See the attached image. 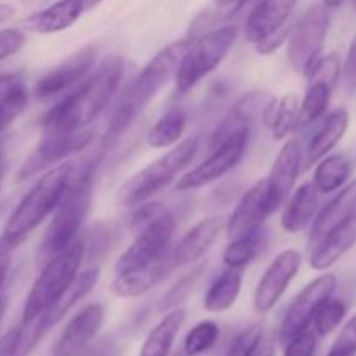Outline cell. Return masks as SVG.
<instances>
[{
	"label": "cell",
	"instance_id": "obj_1",
	"mask_svg": "<svg viewBox=\"0 0 356 356\" xmlns=\"http://www.w3.org/2000/svg\"><path fill=\"white\" fill-rule=\"evenodd\" d=\"M124 59L111 54L96 72L80 80L79 86L61 97L42 120V134H72L89 127L108 106L120 86Z\"/></svg>",
	"mask_w": 356,
	"mask_h": 356
},
{
	"label": "cell",
	"instance_id": "obj_2",
	"mask_svg": "<svg viewBox=\"0 0 356 356\" xmlns=\"http://www.w3.org/2000/svg\"><path fill=\"white\" fill-rule=\"evenodd\" d=\"M101 156H103V148L86 156L80 165L73 163L68 188L58 207L54 209V216L38 243L37 264L40 268L80 236V228L90 211L94 176Z\"/></svg>",
	"mask_w": 356,
	"mask_h": 356
},
{
	"label": "cell",
	"instance_id": "obj_3",
	"mask_svg": "<svg viewBox=\"0 0 356 356\" xmlns=\"http://www.w3.org/2000/svg\"><path fill=\"white\" fill-rule=\"evenodd\" d=\"M190 42L191 38H181V40L172 42L149 59L148 65L141 70L138 79L134 80V83L129 87L125 96L118 103L110 125H108L104 143L110 145L115 139L120 138L131 127L132 122L139 117V113L145 110L146 104L159 94V90L167 86L170 79L176 76L179 63Z\"/></svg>",
	"mask_w": 356,
	"mask_h": 356
},
{
	"label": "cell",
	"instance_id": "obj_4",
	"mask_svg": "<svg viewBox=\"0 0 356 356\" xmlns=\"http://www.w3.org/2000/svg\"><path fill=\"white\" fill-rule=\"evenodd\" d=\"M72 170L73 162H61L51 167L21 198L7 219L0 236L10 249L19 245L40 222L54 212L68 188Z\"/></svg>",
	"mask_w": 356,
	"mask_h": 356
},
{
	"label": "cell",
	"instance_id": "obj_5",
	"mask_svg": "<svg viewBox=\"0 0 356 356\" xmlns=\"http://www.w3.org/2000/svg\"><path fill=\"white\" fill-rule=\"evenodd\" d=\"M198 152V139L188 138L174 145L172 149L153 160L129 177L117 191V204L122 207H138L165 190L177 174L191 163Z\"/></svg>",
	"mask_w": 356,
	"mask_h": 356
},
{
	"label": "cell",
	"instance_id": "obj_6",
	"mask_svg": "<svg viewBox=\"0 0 356 356\" xmlns=\"http://www.w3.org/2000/svg\"><path fill=\"white\" fill-rule=\"evenodd\" d=\"M238 37V26H221L191 38L179 63L174 82L179 94H188L211 75L228 56Z\"/></svg>",
	"mask_w": 356,
	"mask_h": 356
},
{
	"label": "cell",
	"instance_id": "obj_7",
	"mask_svg": "<svg viewBox=\"0 0 356 356\" xmlns=\"http://www.w3.org/2000/svg\"><path fill=\"white\" fill-rule=\"evenodd\" d=\"M83 263V242L82 236L70 243L65 250L52 257L51 261L40 268L37 280L31 285L23 306V318L21 322H30L35 316L42 315L61 292L79 275Z\"/></svg>",
	"mask_w": 356,
	"mask_h": 356
},
{
	"label": "cell",
	"instance_id": "obj_8",
	"mask_svg": "<svg viewBox=\"0 0 356 356\" xmlns=\"http://www.w3.org/2000/svg\"><path fill=\"white\" fill-rule=\"evenodd\" d=\"M330 28V9L323 3L312 6L289 30L287 58L296 73L306 76L322 56Z\"/></svg>",
	"mask_w": 356,
	"mask_h": 356
},
{
	"label": "cell",
	"instance_id": "obj_9",
	"mask_svg": "<svg viewBox=\"0 0 356 356\" xmlns=\"http://www.w3.org/2000/svg\"><path fill=\"white\" fill-rule=\"evenodd\" d=\"M341 68L343 63L339 54L330 52L327 56H320L306 73L308 86H306L302 104H299L298 129L308 127L325 115L334 89L341 79Z\"/></svg>",
	"mask_w": 356,
	"mask_h": 356
},
{
	"label": "cell",
	"instance_id": "obj_10",
	"mask_svg": "<svg viewBox=\"0 0 356 356\" xmlns=\"http://www.w3.org/2000/svg\"><path fill=\"white\" fill-rule=\"evenodd\" d=\"M277 97L266 90H250L243 94L228 113L222 117L218 127L214 129L211 136L209 148L214 149L225 141H228L232 136L238 134L242 131H249L257 120L264 122L266 127H270L271 118H273L275 108H277Z\"/></svg>",
	"mask_w": 356,
	"mask_h": 356
},
{
	"label": "cell",
	"instance_id": "obj_11",
	"mask_svg": "<svg viewBox=\"0 0 356 356\" xmlns=\"http://www.w3.org/2000/svg\"><path fill=\"white\" fill-rule=\"evenodd\" d=\"M176 218L170 212L160 216L156 221L149 222L146 228L138 232L134 242L122 252L115 264V273L138 270L162 257L170 249V242L176 233Z\"/></svg>",
	"mask_w": 356,
	"mask_h": 356
},
{
	"label": "cell",
	"instance_id": "obj_12",
	"mask_svg": "<svg viewBox=\"0 0 356 356\" xmlns=\"http://www.w3.org/2000/svg\"><path fill=\"white\" fill-rule=\"evenodd\" d=\"M249 143V131H242L238 134L232 136L228 141L219 145L218 148L212 149L211 155L198 163L193 170L179 177L176 183L177 191H190L204 188L214 181L221 179L222 176L235 169L243 159Z\"/></svg>",
	"mask_w": 356,
	"mask_h": 356
},
{
	"label": "cell",
	"instance_id": "obj_13",
	"mask_svg": "<svg viewBox=\"0 0 356 356\" xmlns=\"http://www.w3.org/2000/svg\"><path fill=\"white\" fill-rule=\"evenodd\" d=\"M90 141H92V132L87 129L72 134H42L38 145L21 165L17 181H26L65 162L72 155L86 149Z\"/></svg>",
	"mask_w": 356,
	"mask_h": 356
},
{
	"label": "cell",
	"instance_id": "obj_14",
	"mask_svg": "<svg viewBox=\"0 0 356 356\" xmlns=\"http://www.w3.org/2000/svg\"><path fill=\"white\" fill-rule=\"evenodd\" d=\"M337 287V278L332 273H323L316 277L315 280L309 282L298 296L291 306L285 312L284 320H282L280 330H278V341L282 344L287 343L291 337L299 334L301 330L308 329L312 325L313 315L316 308L322 305L325 299L332 298Z\"/></svg>",
	"mask_w": 356,
	"mask_h": 356
},
{
	"label": "cell",
	"instance_id": "obj_15",
	"mask_svg": "<svg viewBox=\"0 0 356 356\" xmlns=\"http://www.w3.org/2000/svg\"><path fill=\"white\" fill-rule=\"evenodd\" d=\"M301 263L302 256L296 249L282 250L271 261L261 280L257 282L256 292H254V309L257 313H261V315L270 313L278 305V301L284 298L289 285L298 275Z\"/></svg>",
	"mask_w": 356,
	"mask_h": 356
},
{
	"label": "cell",
	"instance_id": "obj_16",
	"mask_svg": "<svg viewBox=\"0 0 356 356\" xmlns=\"http://www.w3.org/2000/svg\"><path fill=\"white\" fill-rule=\"evenodd\" d=\"M302 169V148L296 138L287 139L275 159L273 167L266 177L268 209L273 214L285 204L294 191L296 181Z\"/></svg>",
	"mask_w": 356,
	"mask_h": 356
},
{
	"label": "cell",
	"instance_id": "obj_17",
	"mask_svg": "<svg viewBox=\"0 0 356 356\" xmlns=\"http://www.w3.org/2000/svg\"><path fill=\"white\" fill-rule=\"evenodd\" d=\"M96 47L87 45L70 56L63 63H59L56 68L45 73L35 86V94L40 99H51L59 96L61 92L68 90L70 87L76 86L80 80L86 79L96 63Z\"/></svg>",
	"mask_w": 356,
	"mask_h": 356
},
{
	"label": "cell",
	"instance_id": "obj_18",
	"mask_svg": "<svg viewBox=\"0 0 356 356\" xmlns=\"http://www.w3.org/2000/svg\"><path fill=\"white\" fill-rule=\"evenodd\" d=\"M104 322V308L99 302L87 305L68 322L56 343L52 356H76L99 334Z\"/></svg>",
	"mask_w": 356,
	"mask_h": 356
},
{
	"label": "cell",
	"instance_id": "obj_19",
	"mask_svg": "<svg viewBox=\"0 0 356 356\" xmlns=\"http://www.w3.org/2000/svg\"><path fill=\"white\" fill-rule=\"evenodd\" d=\"M270 214L266 200V179H261L242 195L235 211L229 216L226 225L228 238L233 240L257 232L263 228V222Z\"/></svg>",
	"mask_w": 356,
	"mask_h": 356
},
{
	"label": "cell",
	"instance_id": "obj_20",
	"mask_svg": "<svg viewBox=\"0 0 356 356\" xmlns=\"http://www.w3.org/2000/svg\"><path fill=\"white\" fill-rule=\"evenodd\" d=\"M172 268V250L169 249L162 257L146 264V266L125 271V273H117V277L111 280L110 291L117 298H139V296H145L146 292L155 289L159 284H162Z\"/></svg>",
	"mask_w": 356,
	"mask_h": 356
},
{
	"label": "cell",
	"instance_id": "obj_21",
	"mask_svg": "<svg viewBox=\"0 0 356 356\" xmlns=\"http://www.w3.org/2000/svg\"><path fill=\"white\" fill-rule=\"evenodd\" d=\"M299 0H259L247 16L243 37L250 44H257L273 31L285 26Z\"/></svg>",
	"mask_w": 356,
	"mask_h": 356
},
{
	"label": "cell",
	"instance_id": "obj_22",
	"mask_svg": "<svg viewBox=\"0 0 356 356\" xmlns=\"http://www.w3.org/2000/svg\"><path fill=\"white\" fill-rule=\"evenodd\" d=\"M221 228L222 219L218 216L205 218L195 226H191L186 235L172 249L174 266H186V264H191L204 257L205 252L212 247V243L218 240Z\"/></svg>",
	"mask_w": 356,
	"mask_h": 356
},
{
	"label": "cell",
	"instance_id": "obj_23",
	"mask_svg": "<svg viewBox=\"0 0 356 356\" xmlns=\"http://www.w3.org/2000/svg\"><path fill=\"white\" fill-rule=\"evenodd\" d=\"M86 13L82 0H56L45 9L23 21L24 30L38 35H52L72 28Z\"/></svg>",
	"mask_w": 356,
	"mask_h": 356
},
{
	"label": "cell",
	"instance_id": "obj_24",
	"mask_svg": "<svg viewBox=\"0 0 356 356\" xmlns=\"http://www.w3.org/2000/svg\"><path fill=\"white\" fill-rule=\"evenodd\" d=\"M356 245V211L344 222L332 229L327 236H323L315 247H313L312 264L313 270L325 271L332 268L341 257Z\"/></svg>",
	"mask_w": 356,
	"mask_h": 356
},
{
	"label": "cell",
	"instance_id": "obj_25",
	"mask_svg": "<svg viewBox=\"0 0 356 356\" xmlns=\"http://www.w3.org/2000/svg\"><path fill=\"white\" fill-rule=\"evenodd\" d=\"M356 211V179L348 183L346 186L341 188L339 193L322 209L315 219L312 233H309L308 245L315 247L323 236L329 235L336 226L346 221L351 214Z\"/></svg>",
	"mask_w": 356,
	"mask_h": 356
},
{
	"label": "cell",
	"instance_id": "obj_26",
	"mask_svg": "<svg viewBox=\"0 0 356 356\" xmlns=\"http://www.w3.org/2000/svg\"><path fill=\"white\" fill-rule=\"evenodd\" d=\"M97 282H99V268L97 266H90L89 270L76 275L72 284L61 292V296L44 312L45 332L51 327L58 325L68 315L73 306H76L86 296H89L92 292V289L97 285Z\"/></svg>",
	"mask_w": 356,
	"mask_h": 356
},
{
	"label": "cell",
	"instance_id": "obj_27",
	"mask_svg": "<svg viewBox=\"0 0 356 356\" xmlns=\"http://www.w3.org/2000/svg\"><path fill=\"white\" fill-rule=\"evenodd\" d=\"M348 125H350V113L344 108L334 110L327 115L316 134L309 141L308 149H306V156L302 159L305 169L315 165L316 162H320L323 156H327L336 148L337 143L346 134Z\"/></svg>",
	"mask_w": 356,
	"mask_h": 356
},
{
	"label": "cell",
	"instance_id": "obj_28",
	"mask_svg": "<svg viewBox=\"0 0 356 356\" xmlns=\"http://www.w3.org/2000/svg\"><path fill=\"white\" fill-rule=\"evenodd\" d=\"M318 195L313 183H306L292 191L282 211L280 225L284 232L296 235L315 219L316 209H318Z\"/></svg>",
	"mask_w": 356,
	"mask_h": 356
},
{
	"label": "cell",
	"instance_id": "obj_29",
	"mask_svg": "<svg viewBox=\"0 0 356 356\" xmlns=\"http://www.w3.org/2000/svg\"><path fill=\"white\" fill-rule=\"evenodd\" d=\"M186 320V309L177 306L169 309L159 323L149 330L143 343L139 356H169L179 330Z\"/></svg>",
	"mask_w": 356,
	"mask_h": 356
},
{
	"label": "cell",
	"instance_id": "obj_30",
	"mask_svg": "<svg viewBox=\"0 0 356 356\" xmlns=\"http://www.w3.org/2000/svg\"><path fill=\"white\" fill-rule=\"evenodd\" d=\"M242 271L226 268L209 287L204 299V309L209 313H222L232 309L242 292Z\"/></svg>",
	"mask_w": 356,
	"mask_h": 356
},
{
	"label": "cell",
	"instance_id": "obj_31",
	"mask_svg": "<svg viewBox=\"0 0 356 356\" xmlns=\"http://www.w3.org/2000/svg\"><path fill=\"white\" fill-rule=\"evenodd\" d=\"M188 125V115L183 108L172 106L155 122L152 129H149L146 141L152 148H170V146L177 145L183 138L184 131Z\"/></svg>",
	"mask_w": 356,
	"mask_h": 356
},
{
	"label": "cell",
	"instance_id": "obj_32",
	"mask_svg": "<svg viewBox=\"0 0 356 356\" xmlns=\"http://www.w3.org/2000/svg\"><path fill=\"white\" fill-rule=\"evenodd\" d=\"M351 176V162L343 155L323 156L313 174V186L318 193L329 195L341 190Z\"/></svg>",
	"mask_w": 356,
	"mask_h": 356
},
{
	"label": "cell",
	"instance_id": "obj_33",
	"mask_svg": "<svg viewBox=\"0 0 356 356\" xmlns=\"http://www.w3.org/2000/svg\"><path fill=\"white\" fill-rule=\"evenodd\" d=\"M264 242H266V235H264L263 228L249 233V235L229 240L225 252H222V261H225L226 268H235V270L245 268L247 264H250L259 256Z\"/></svg>",
	"mask_w": 356,
	"mask_h": 356
},
{
	"label": "cell",
	"instance_id": "obj_34",
	"mask_svg": "<svg viewBox=\"0 0 356 356\" xmlns=\"http://www.w3.org/2000/svg\"><path fill=\"white\" fill-rule=\"evenodd\" d=\"M28 106V90L21 79L10 83L0 92V134L13 125L16 118L24 113Z\"/></svg>",
	"mask_w": 356,
	"mask_h": 356
},
{
	"label": "cell",
	"instance_id": "obj_35",
	"mask_svg": "<svg viewBox=\"0 0 356 356\" xmlns=\"http://www.w3.org/2000/svg\"><path fill=\"white\" fill-rule=\"evenodd\" d=\"M299 115V99L296 94H285L282 99L277 101L273 118H271L270 129L273 132V139L282 141L287 138L294 129H298Z\"/></svg>",
	"mask_w": 356,
	"mask_h": 356
},
{
	"label": "cell",
	"instance_id": "obj_36",
	"mask_svg": "<svg viewBox=\"0 0 356 356\" xmlns=\"http://www.w3.org/2000/svg\"><path fill=\"white\" fill-rule=\"evenodd\" d=\"M344 316H346V305L341 299H325L313 315V330L318 337L329 336L341 325Z\"/></svg>",
	"mask_w": 356,
	"mask_h": 356
},
{
	"label": "cell",
	"instance_id": "obj_37",
	"mask_svg": "<svg viewBox=\"0 0 356 356\" xmlns=\"http://www.w3.org/2000/svg\"><path fill=\"white\" fill-rule=\"evenodd\" d=\"M219 339V327L212 320L197 323L186 334L183 343V353L186 356H200L214 348Z\"/></svg>",
	"mask_w": 356,
	"mask_h": 356
},
{
	"label": "cell",
	"instance_id": "obj_38",
	"mask_svg": "<svg viewBox=\"0 0 356 356\" xmlns=\"http://www.w3.org/2000/svg\"><path fill=\"white\" fill-rule=\"evenodd\" d=\"M204 264L195 268L191 273H186L184 277H181L172 287L167 291V294L162 298V302H160V312H169V309L177 308V306L183 305L188 298L191 296L193 289L197 287L198 280L202 278V273H204Z\"/></svg>",
	"mask_w": 356,
	"mask_h": 356
},
{
	"label": "cell",
	"instance_id": "obj_39",
	"mask_svg": "<svg viewBox=\"0 0 356 356\" xmlns=\"http://www.w3.org/2000/svg\"><path fill=\"white\" fill-rule=\"evenodd\" d=\"M225 356H270V353L263 355V327L254 323L243 329L232 341Z\"/></svg>",
	"mask_w": 356,
	"mask_h": 356
},
{
	"label": "cell",
	"instance_id": "obj_40",
	"mask_svg": "<svg viewBox=\"0 0 356 356\" xmlns=\"http://www.w3.org/2000/svg\"><path fill=\"white\" fill-rule=\"evenodd\" d=\"M115 229L110 225H97L82 236L83 242V261H94L97 257L104 256L113 245Z\"/></svg>",
	"mask_w": 356,
	"mask_h": 356
},
{
	"label": "cell",
	"instance_id": "obj_41",
	"mask_svg": "<svg viewBox=\"0 0 356 356\" xmlns=\"http://www.w3.org/2000/svg\"><path fill=\"white\" fill-rule=\"evenodd\" d=\"M167 207L160 202H145V204L138 205L134 214L129 219V229L131 232H141L143 228L149 225V222L156 221L160 216L167 214Z\"/></svg>",
	"mask_w": 356,
	"mask_h": 356
},
{
	"label": "cell",
	"instance_id": "obj_42",
	"mask_svg": "<svg viewBox=\"0 0 356 356\" xmlns=\"http://www.w3.org/2000/svg\"><path fill=\"white\" fill-rule=\"evenodd\" d=\"M318 336L313 329H305L284 344V356H313Z\"/></svg>",
	"mask_w": 356,
	"mask_h": 356
},
{
	"label": "cell",
	"instance_id": "obj_43",
	"mask_svg": "<svg viewBox=\"0 0 356 356\" xmlns=\"http://www.w3.org/2000/svg\"><path fill=\"white\" fill-rule=\"evenodd\" d=\"M327 356H356V313L343 327Z\"/></svg>",
	"mask_w": 356,
	"mask_h": 356
},
{
	"label": "cell",
	"instance_id": "obj_44",
	"mask_svg": "<svg viewBox=\"0 0 356 356\" xmlns=\"http://www.w3.org/2000/svg\"><path fill=\"white\" fill-rule=\"evenodd\" d=\"M24 42H26V35L17 30V28H3V30H0V61L19 52Z\"/></svg>",
	"mask_w": 356,
	"mask_h": 356
},
{
	"label": "cell",
	"instance_id": "obj_45",
	"mask_svg": "<svg viewBox=\"0 0 356 356\" xmlns=\"http://www.w3.org/2000/svg\"><path fill=\"white\" fill-rule=\"evenodd\" d=\"M289 30H291V26H289V24H285V26H282L280 30L273 31V33L268 35L266 38H263V40H261V42L254 44V47H256L257 54L270 56V54H273L275 51H278V49H280L282 45L285 44V42H287Z\"/></svg>",
	"mask_w": 356,
	"mask_h": 356
},
{
	"label": "cell",
	"instance_id": "obj_46",
	"mask_svg": "<svg viewBox=\"0 0 356 356\" xmlns=\"http://www.w3.org/2000/svg\"><path fill=\"white\" fill-rule=\"evenodd\" d=\"M122 348L115 337H103L97 343L83 348L76 356H120Z\"/></svg>",
	"mask_w": 356,
	"mask_h": 356
},
{
	"label": "cell",
	"instance_id": "obj_47",
	"mask_svg": "<svg viewBox=\"0 0 356 356\" xmlns=\"http://www.w3.org/2000/svg\"><path fill=\"white\" fill-rule=\"evenodd\" d=\"M341 75H343L344 86H346L348 92H355L356 90V35L351 40L350 49H348L346 59L341 68Z\"/></svg>",
	"mask_w": 356,
	"mask_h": 356
},
{
	"label": "cell",
	"instance_id": "obj_48",
	"mask_svg": "<svg viewBox=\"0 0 356 356\" xmlns=\"http://www.w3.org/2000/svg\"><path fill=\"white\" fill-rule=\"evenodd\" d=\"M249 0H214L216 13L222 17H232L245 7Z\"/></svg>",
	"mask_w": 356,
	"mask_h": 356
},
{
	"label": "cell",
	"instance_id": "obj_49",
	"mask_svg": "<svg viewBox=\"0 0 356 356\" xmlns=\"http://www.w3.org/2000/svg\"><path fill=\"white\" fill-rule=\"evenodd\" d=\"M14 339H16V329L9 330L0 337V356H13Z\"/></svg>",
	"mask_w": 356,
	"mask_h": 356
},
{
	"label": "cell",
	"instance_id": "obj_50",
	"mask_svg": "<svg viewBox=\"0 0 356 356\" xmlns=\"http://www.w3.org/2000/svg\"><path fill=\"white\" fill-rule=\"evenodd\" d=\"M9 266H10V257L9 254L3 257H0V291H2L3 284H6L7 273H9Z\"/></svg>",
	"mask_w": 356,
	"mask_h": 356
},
{
	"label": "cell",
	"instance_id": "obj_51",
	"mask_svg": "<svg viewBox=\"0 0 356 356\" xmlns=\"http://www.w3.org/2000/svg\"><path fill=\"white\" fill-rule=\"evenodd\" d=\"M14 14H16V9H14L13 6L0 2V24L6 23V21H9Z\"/></svg>",
	"mask_w": 356,
	"mask_h": 356
},
{
	"label": "cell",
	"instance_id": "obj_52",
	"mask_svg": "<svg viewBox=\"0 0 356 356\" xmlns=\"http://www.w3.org/2000/svg\"><path fill=\"white\" fill-rule=\"evenodd\" d=\"M17 79H19V75H16V73H6V75H0V92H2L3 89H7L13 82H16Z\"/></svg>",
	"mask_w": 356,
	"mask_h": 356
},
{
	"label": "cell",
	"instance_id": "obj_53",
	"mask_svg": "<svg viewBox=\"0 0 356 356\" xmlns=\"http://www.w3.org/2000/svg\"><path fill=\"white\" fill-rule=\"evenodd\" d=\"M344 2H346V0H323V6H325L327 9H337V7L343 6Z\"/></svg>",
	"mask_w": 356,
	"mask_h": 356
},
{
	"label": "cell",
	"instance_id": "obj_54",
	"mask_svg": "<svg viewBox=\"0 0 356 356\" xmlns=\"http://www.w3.org/2000/svg\"><path fill=\"white\" fill-rule=\"evenodd\" d=\"M101 2H103V0H82V3H83V9H86V10H92L94 7H97V6H99Z\"/></svg>",
	"mask_w": 356,
	"mask_h": 356
},
{
	"label": "cell",
	"instance_id": "obj_55",
	"mask_svg": "<svg viewBox=\"0 0 356 356\" xmlns=\"http://www.w3.org/2000/svg\"><path fill=\"white\" fill-rule=\"evenodd\" d=\"M10 250H13V249H10V247H9V245H7V243H6V242H3V240H2V238H0V257L7 256V254H9V252H10Z\"/></svg>",
	"mask_w": 356,
	"mask_h": 356
},
{
	"label": "cell",
	"instance_id": "obj_56",
	"mask_svg": "<svg viewBox=\"0 0 356 356\" xmlns=\"http://www.w3.org/2000/svg\"><path fill=\"white\" fill-rule=\"evenodd\" d=\"M31 3H42V2H49V0H28Z\"/></svg>",
	"mask_w": 356,
	"mask_h": 356
},
{
	"label": "cell",
	"instance_id": "obj_57",
	"mask_svg": "<svg viewBox=\"0 0 356 356\" xmlns=\"http://www.w3.org/2000/svg\"><path fill=\"white\" fill-rule=\"evenodd\" d=\"M355 7H356V0H355Z\"/></svg>",
	"mask_w": 356,
	"mask_h": 356
},
{
	"label": "cell",
	"instance_id": "obj_58",
	"mask_svg": "<svg viewBox=\"0 0 356 356\" xmlns=\"http://www.w3.org/2000/svg\"><path fill=\"white\" fill-rule=\"evenodd\" d=\"M0 159H2V155H0Z\"/></svg>",
	"mask_w": 356,
	"mask_h": 356
}]
</instances>
